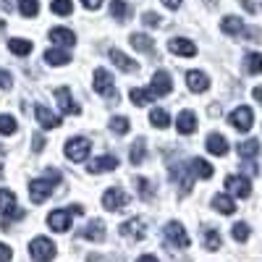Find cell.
Masks as SVG:
<instances>
[{
    "mask_svg": "<svg viewBox=\"0 0 262 262\" xmlns=\"http://www.w3.org/2000/svg\"><path fill=\"white\" fill-rule=\"evenodd\" d=\"M144 139H137L134 144H131V163H134V165H139L142 160H144V155H147V152H144Z\"/></svg>",
    "mask_w": 262,
    "mask_h": 262,
    "instance_id": "obj_37",
    "label": "cell"
},
{
    "mask_svg": "<svg viewBox=\"0 0 262 262\" xmlns=\"http://www.w3.org/2000/svg\"><path fill=\"white\" fill-rule=\"evenodd\" d=\"M50 39L55 42V45H63V48H74L76 45V34L71 29H50Z\"/></svg>",
    "mask_w": 262,
    "mask_h": 262,
    "instance_id": "obj_16",
    "label": "cell"
},
{
    "mask_svg": "<svg viewBox=\"0 0 262 262\" xmlns=\"http://www.w3.org/2000/svg\"><path fill=\"white\" fill-rule=\"evenodd\" d=\"M60 184V173L58 170H50L48 173V179H37L29 184V196H32V202L34 205H42V202H48L50 200V194L55 191V186Z\"/></svg>",
    "mask_w": 262,
    "mask_h": 262,
    "instance_id": "obj_1",
    "label": "cell"
},
{
    "mask_svg": "<svg viewBox=\"0 0 262 262\" xmlns=\"http://www.w3.org/2000/svg\"><path fill=\"white\" fill-rule=\"evenodd\" d=\"M212 207L221 212V215H233L236 212V205H233V200L228 194H217V196H212Z\"/></svg>",
    "mask_w": 262,
    "mask_h": 262,
    "instance_id": "obj_24",
    "label": "cell"
},
{
    "mask_svg": "<svg viewBox=\"0 0 262 262\" xmlns=\"http://www.w3.org/2000/svg\"><path fill=\"white\" fill-rule=\"evenodd\" d=\"M45 60L50 66H66V63H71V53L69 50H60V48H53L45 53Z\"/></svg>",
    "mask_w": 262,
    "mask_h": 262,
    "instance_id": "obj_27",
    "label": "cell"
},
{
    "mask_svg": "<svg viewBox=\"0 0 262 262\" xmlns=\"http://www.w3.org/2000/svg\"><path fill=\"white\" fill-rule=\"evenodd\" d=\"M8 48H11L13 55H29L32 53V42L29 39H11Z\"/></svg>",
    "mask_w": 262,
    "mask_h": 262,
    "instance_id": "obj_34",
    "label": "cell"
},
{
    "mask_svg": "<svg viewBox=\"0 0 262 262\" xmlns=\"http://www.w3.org/2000/svg\"><path fill=\"white\" fill-rule=\"evenodd\" d=\"M202 242H205V249L207 252H217V249H221V233H217L215 228H207L202 233Z\"/></svg>",
    "mask_w": 262,
    "mask_h": 262,
    "instance_id": "obj_30",
    "label": "cell"
},
{
    "mask_svg": "<svg viewBox=\"0 0 262 262\" xmlns=\"http://www.w3.org/2000/svg\"><path fill=\"white\" fill-rule=\"evenodd\" d=\"M29 252L37 262H50L55 257V244L50 242L48 236H37L32 238V244H29Z\"/></svg>",
    "mask_w": 262,
    "mask_h": 262,
    "instance_id": "obj_4",
    "label": "cell"
},
{
    "mask_svg": "<svg viewBox=\"0 0 262 262\" xmlns=\"http://www.w3.org/2000/svg\"><path fill=\"white\" fill-rule=\"evenodd\" d=\"M137 189H139V196L144 202H152V186L147 179H137Z\"/></svg>",
    "mask_w": 262,
    "mask_h": 262,
    "instance_id": "obj_40",
    "label": "cell"
},
{
    "mask_svg": "<svg viewBox=\"0 0 262 262\" xmlns=\"http://www.w3.org/2000/svg\"><path fill=\"white\" fill-rule=\"evenodd\" d=\"M13 259V252L8 244H0V262H11Z\"/></svg>",
    "mask_w": 262,
    "mask_h": 262,
    "instance_id": "obj_43",
    "label": "cell"
},
{
    "mask_svg": "<svg viewBox=\"0 0 262 262\" xmlns=\"http://www.w3.org/2000/svg\"><path fill=\"white\" fill-rule=\"evenodd\" d=\"M126 205H128V194L121 191V189H116V186L107 189V191L102 194V207H105V210L113 212V210H121V207H126Z\"/></svg>",
    "mask_w": 262,
    "mask_h": 262,
    "instance_id": "obj_8",
    "label": "cell"
},
{
    "mask_svg": "<svg viewBox=\"0 0 262 262\" xmlns=\"http://www.w3.org/2000/svg\"><path fill=\"white\" fill-rule=\"evenodd\" d=\"M42 144H45V139H42V137H34V149H37V152H39Z\"/></svg>",
    "mask_w": 262,
    "mask_h": 262,
    "instance_id": "obj_50",
    "label": "cell"
},
{
    "mask_svg": "<svg viewBox=\"0 0 262 262\" xmlns=\"http://www.w3.org/2000/svg\"><path fill=\"white\" fill-rule=\"evenodd\" d=\"M252 95H254V100L262 105V86H254V90H252Z\"/></svg>",
    "mask_w": 262,
    "mask_h": 262,
    "instance_id": "obj_48",
    "label": "cell"
},
{
    "mask_svg": "<svg viewBox=\"0 0 262 262\" xmlns=\"http://www.w3.org/2000/svg\"><path fill=\"white\" fill-rule=\"evenodd\" d=\"M244 69H247V74H262V55L259 53H249L244 58Z\"/></svg>",
    "mask_w": 262,
    "mask_h": 262,
    "instance_id": "obj_33",
    "label": "cell"
},
{
    "mask_svg": "<svg viewBox=\"0 0 262 262\" xmlns=\"http://www.w3.org/2000/svg\"><path fill=\"white\" fill-rule=\"evenodd\" d=\"M50 11L58 13V16H71L74 13V3H71V0H53Z\"/></svg>",
    "mask_w": 262,
    "mask_h": 262,
    "instance_id": "obj_35",
    "label": "cell"
},
{
    "mask_svg": "<svg viewBox=\"0 0 262 262\" xmlns=\"http://www.w3.org/2000/svg\"><path fill=\"white\" fill-rule=\"evenodd\" d=\"M238 155H242L244 160L257 158V155H259V142H257V139H247V142H242V144H238Z\"/></svg>",
    "mask_w": 262,
    "mask_h": 262,
    "instance_id": "obj_28",
    "label": "cell"
},
{
    "mask_svg": "<svg viewBox=\"0 0 262 262\" xmlns=\"http://www.w3.org/2000/svg\"><path fill=\"white\" fill-rule=\"evenodd\" d=\"M34 116H37L42 128H58L60 126V116H55L50 107H45V105H34Z\"/></svg>",
    "mask_w": 262,
    "mask_h": 262,
    "instance_id": "obj_13",
    "label": "cell"
},
{
    "mask_svg": "<svg viewBox=\"0 0 262 262\" xmlns=\"http://www.w3.org/2000/svg\"><path fill=\"white\" fill-rule=\"evenodd\" d=\"M81 3H84V8L95 11V8H100V6H102V0H81Z\"/></svg>",
    "mask_w": 262,
    "mask_h": 262,
    "instance_id": "obj_45",
    "label": "cell"
},
{
    "mask_svg": "<svg viewBox=\"0 0 262 262\" xmlns=\"http://www.w3.org/2000/svg\"><path fill=\"white\" fill-rule=\"evenodd\" d=\"M170 86H173L170 74L168 71H155V76H152V92H155L158 97H163V95H170Z\"/></svg>",
    "mask_w": 262,
    "mask_h": 262,
    "instance_id": "obj_14",
    "label": "cell"
},
{
    "mask_svg": "<svg viewBox=\"0 0 262 262\" xmlns=\"http://www.w3.org/2000/svg\"><path fill=\"white\" fill-rule=\"evenodd\" d=\"M163 3H165V6L170 8V11H176V8L181 6V0H163Z\"/></svg>",
    "mask_w": 262,
    "mask_h": 262,
    "instance_id": "obj_47",
    "label": "cell"
},
{
    "mask_svg": "<svg viewBox=\"0 0 262 262\" xmlns=\"http://www.w3.org/2000/svg\"><path fill=\"white\" fill-rule=\"evenodd\" d=\"M71 212L69 210H53L50 215H48V226L53 228V231H58V233H66L71 228Z\"/></svg>",
    "mask_w": 262,
    "mask_h": 262,
    "instance_id": "obj_9",
    "label": "cell"
},
{
    "mask_svg": "<svg viewBox=\"0 0 262 262\" xmlns=\"http://www.w3.org/2000/svg\"><path fill=\"white\" fill-rule=\"evenodd\" d=\"M142 24H147V27H152V29H155V27H163L165 21H163V18H160L158 13L147 11V13H142Z\"/></svg>",
    "mask_w": 262,
    "mask_h": 262,
    "instance_id": "obj_42",
    "label": "cell"
},
{
    "mask_svg": "<svg viewBox=\"0 0 262 262\" xmlns=\"http://www.w3.org/2000/svg\"><path fill=\"white\" fill-rule=\"evenodd\" d=\"M90 149H92V144L86 137H74V139L66 142V158L71 163H81V160L90 158Z\"/></svg>",
    "mask_w": 262,
    "mask_h": 262,
    "instance_id": "obj_2",
    "label": "cell"
},
{
    "mask_svg": "<svg viewBox=\"0 0 262 262\" xmlns=\"http://www.w3.org/2000/svg\"><path fill=\"white\" fill-rule=\"evenodd\" d=\"M128 118H123V116H116V118H111V131H113V134H126V131H128Z\"/></svg>",
    "mask_w": 262,
    "mask_h": 262,
    "instance_id": "obj_38",
    "label": "cell"
},
{
    "mask_svg": "<svg viewBox=\"0 0 262 262\" xmlns=\"http://www.w3.org/2000/svg\"><path fill=\"white\" fill-rule=\"evenodd\" d=\"M242 6H244V11H249V13H257V11H259V6L254 3V0H242Z\"/></svg>",
    "mask_w": 262,
    "mask_h": 262,
    "instance_id": "obj_44",
    "label": "cell"
},
{
    "mask_svg": "<svg viewBox=\"0 0 262 262\" xmlns=\"http://www.w3.org/2000/svg\"><path fill=\"white\" fill-rule=\"evenodd\" d=\"M0 212H3L6 223H8V221H21V217H24V210L16 207V194L8 191V189H0ZM6 223H3V226H6Z\"/></svg>",
    "mask_w": 262,
    "mask_h": 262,
    "instance_id": "obj_3",
    "label": "cell"
},
{
    "mask_svg": "<svg viewBox=\"0 0 262 262\" xmlns=\"http://www.w3.org/2000/svg\"><path fill=\"white\" fill-rule=\"evenodd\" d=\"M81 236H84V238H90V242H102V238H105V223L92 221L90 226L81 231Z\"/></svg>",
    "mask_w": 262,
    "mask_h": 262,
    "instance_id": "obj_26",
    "label": "cell"
},
{
    "mask_svg": "<svg viewBox=\"0 0 262 262\" xmlns=\"http://www.w3.org/2000/svg\"><path fill=\"white\" fill-rule=\"evenodd\" d=\"M128 97H131V102H134V105H139V107H142V105L152 102L158 95L152 92V90H131V95H128Z\"/></svg>",
    "mask_w": 262,
    "mask_h": 262,
    "instance_id": "obj_31",
    "label": "cell"
},
{
    "mask_svg": "<svg viewBox=\"0 0 262 262\" xmlns=\"http://www.w3.org/2000/svg\"><path fill=\"white\" fill-rule=\"evenodd\" d=\"M231 233H233L236 242H247V238H249V226H247V223H236V226L231 228Z\"/></svg>",
    "mask_w": 262,
    "mask_h": 262,
    "instance_id": "obj_41",
    "label": "cell"
},
{
    "mask_svg": "<svg viewBox=\"0 0 262 262\" xmlns=\"http://www.w3.org/2000/svg\"><path fill=\"white\" fill-rule=\"evenodd\" d=\"M191 168H194V173L200 179H212V173H215V168L207 163V160H202V158H194L191 160Z\"/></svg>",
    "mask_w": 262,
    "mask_h": 262,
    "instance_id": "obj_29",
    "label": "cell"
},
{
    "mask_svg": "<svg viewBox=\"0 0 262 262\" xmlns=\"http://www.w3.org/2000/svg\"><path fill=\"white\" fill-rule=\"evenodd\" d=\"M176 126H179L181 134H194L196 131V116L191 111H181L179 118H176Z\"/></svg>",
    "mask_w": 262,
    "mask_h": 262,
    "instance_id": "obj_20",
    "label": "cell"
},
{
    "mask_svg": "<svg viewBox=\"0 0 262 262\" xmlns=\"http://www.w3.org/2000/svg\"><path fill=\"white\" fill-rule=\"evenodd\" d=\"M121 233L126 238H142L144 236V223H142V217H131V221H126L121 226Z\"/></svg>",
    "mask_w": 262,
    "mask_h": 262,
    "instance_id": "obj_18",
    "label": "cell"
},
{
    "mask_svg": "<svg viewBox=\"0 0 262 262\" xmlns=\"http://www.w3.org/2000/svg\"><path fill=\"white\" fill-rule=\"evenodd\" d=\"M116 168H118V158L116 155H102V158L90 163V173H107V170H116Z\"/></svg>",
    "mask_w": 262,
    "mask_h": 262,
    "instance_id": "obj_15",
    "label": "cell"
},
{
    "mask_svg": "<svg viewBox=\"0 0 262 262\" xmlns=\"http://www.w3.org/2000/svg\"><path fill=\"white\" fill-rule=\"evenodd\" d=\"M18 11H21V16L32 18V16L39 13V3H37V0H18Z\"/></svg>",
    "mask_w": 262,
    "mask_h": 262,
    "instance_id": "obj_36",
    "label": "cell"
},
{
    "mask_svg": "<svg viewBox=\"0 0 262 262\" xmlns=\"http://www.w3.org/2000/svg\"><path fill=\"white\" fill-rule=\"evenodd\" d=\"M226 189L233 191L236 196H242V200H247V196L252 194V184L247 176H228L226 179Z\"/></svg>",
    "mask_w": 262,
    "mask_h": 262,
    "instance_id": "obj_12",
    "label": "cell"
},
{
    "mask_svg": "<svg viewBox=\"0 0 262 262\" xmlns=\"http://www.w3.org/2000/svg\"><path fill=\"white\" fill-rule=\"evenodd\" d=\"M137 262H158V257H155V254H142Z\"/></svg>",
    "mask_w": 262,
    "mask_h": 262,
    "instance_id": "obj_49",
    "label": "cell"
},
{
    "mask_svg": "<svg viewBox=\"0 0 262 262\" xmlns=\"http://www.w3.org/2000/svg\"><path fill=\"white\" fill-rule=\"evenodd\" d=\"M163 233H165V238H168L173 247H179V249H186V247H189V236H186V228H184L181 223H176V221L168 223Z\"/></svg>",
    "mask_w": 262,
    "mask_h": 262,
    "instance_id": "obj_6",
    "label": "cell"
},
{
    "mask_svg": "<svg viewBox=\"0 0 262 262\" xmlns=\"http://www.w3.org/2000/svg\"><path fill=\"white\" fill-rule=\"evenodd\" d=\"M0 86H3V90H8V86H11V76L8 74H0Z\"/></svg>",
    "mask_w": 262,
    "mask_h": 262,
    "instance_id": "obj_46",
    "label": "cell"
},
{
    "mask_svg": "<svg viewBox=\"0 0 262 262\" xmlns=\"http://www.w3.org/2000/svg\"><path fill=\"white\" fill-rule=\"evenodd\" d=\"M221 29H223L226 34H233V37H236V34H244L247 27H244V21L238 18V16H226V18L221 21Z\"/></svg>",
    "mask_w": 262,
    "mask_h": 262,
    "instance_id": "obj_23",
    "label": "cell"
},
{
    "mask_svg": "<svg viewBox=\"0 0 262 262\" xmlns=\"http://www.w3.org/2000/svg\"><path fill=\"white\" fill-rule=\"evenodd\" d=\"M111 60L118 66V69H121L123 74H134V71H137V63L131 60L128 55H123L121 50H111Z\"/></svg>",
    "mask_w": 262,
    "mask_h": 262,
    "instance_id": "obj_22",
    "label": "cell"
},
{
    "mask_svg": "<svg viewBox=\"0 0 262 262\" xmlns=\"http://www.w3.org/2000/svg\"><path fill=\"white\" fill-rule=\"evenodd\" d=\"M55 100H58V107L66 116H76L79 113V105L71 100V90H69V86H58V90H55Z\"/></svg>",
    "mask_w": 262,
    "mask_h": 262,
    "instance_id": "obj_10",
    "label": "cell"
},
{
    "mask_svg": "<svg viewBox=\"0 0 262 262\" xmlns=\"http://www.w3.org/2000/svg\"><path fill=\"white\" fill-rule=\"evenodd\" d=\"M0 155H3V147H0Z\"/></svg>",
    "mask_w": 262,
    "mask_h": 262,
    "instance_id": "obj_51",
    "label": "cell"
},
{
    "mask_svg": "<svg viewBox=\"0 0 262 262\" xmlns=\"http://www.w3.org/2000/svg\"><path fill=\"white\" fill-rule=\"evenodd\" d=\"M186 86H189L191 92H205L207 86H210V79L202 71H189L186 74Z\"/></svg>",
    "mask_w": 262,
    "mask_h": 262,
    "instance_id": "obj_17",
    "label": "cell"
},
{
    "mask_svg": "<svg viewBox=\"0 0 262 262\" xmlns=\"http://www.w3.org/2000/svg\"><path fill=\"white\" fill-rule=\"evenodd\" d=\"M149 121H152V126H155V128H168L170 116H168V111H163V107H155V111L149 113Z\"/></svg>",
    "mask_w": 262,
    "mask_h": 262,
    "instance_id": "obj_32",
    "label": "cell"
},
{
    "mask_svg": "<svg viewBox=\"0 0 262 262\" xmlns=\"http://www.w3.org/2000/svg\"><path fill=\"white\" fill-rule=\"evenodd\" d=\"M207 152H210V155L223 158L226 152H228V142H226V137H221V134H210V137H207Z\"/></svg>",
    "mask_w": 262,
    "mask_h": 262,
    "instance_id": "obj_19",
    "label": "cell"
},
{
    "mask_svg": "<svg viewBox=\"0 0 262 262\" xmlns=\"http://www.w3.org/2000/svg\"><path fill=\"white\" fill-rule=\"evenodd\" d=\"M95 90L102 97H113L116 95V81H113L111 71H105V69H97L95 71Z\"/></svg>",
    "mask_w": 262,
    "mask_h": 262,
    "instance_id": "obj_7",
    "label": "cell"
},
{
    "mask_svg": "<svg viewBox=\"0 0 262 262\" xmlns=\"http://www.w3.org/2000/svg\"><path fill=\"white\" fill-rule=\"evenodd\" d=\"M228 123L236 128V131H249L252 123H254V113H252V107L242 105V107H236V111L228 116Z\"/></svg>",
    "mask_w": 262,
    "mask_h": 262,
    "instance_id": "obj_5",
    "label": "cell"
},
{
    "mask_svg": "<svg viewBox=\"0 0 262 262\" xmlns=\"http://www.w3.org/2000/svg\"><path fill=\"white\" fill-rule=\"evenodd\" d=\"M16 131V118L13 116H0V134H13Z\"/></svg>",
    "mask_w": 262,
    "mask_h": 262,
    "instance_id": "obj_39",
    "label": "cell"
},
{
    "mask_svg": "<svg viewBox=\"0 0 262 262\" xmlns=\"http://www.w3.org/2000/svg\"><path fill=\"white\" fill-rule=\"evenodd\" d=\"M111 13H113L116 21H121V24H123V21L131 18V6L126 3V0H113V3H111Z\"/></svg>",
    "mask_w": 262,
    "mask_h": 262,
    "instance_id": "obj_25",
    "label": "cell"
},
{
    "mask_svg": "<svg viewBox=\"0 0 262 262\" xmlns=\"http://www.w3.org/2000/svg\"><path fill=\"white\" fill-rule=\"evenodd\" d=\"M168 50L173 55H184V58H194L196 55V45H194L191 39H184V37H173L168 42Z\"/></svg>",
    "mask_w": 262,
    "mask_h": 262,
    "instance_id": "obj_11",
    "label": "cell"
},
{
    "mask_svg": "<svg viewBox=\"0 0 262 262\" xmlns=\"http://www.w3.org/2000/svg\"><path fill=\"white\" fill-rule=\"evenodd\" d=\"M131 48L144 53V55H155V42H152L147 34H131Z\"/></svg>",
    "mask_w": 262,
    "mask_h": 262,
    "instance_id": "obj_21",
    "label": "cell"
}]
</instances>
